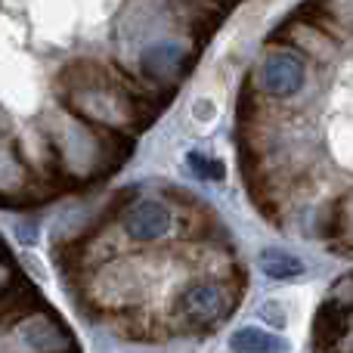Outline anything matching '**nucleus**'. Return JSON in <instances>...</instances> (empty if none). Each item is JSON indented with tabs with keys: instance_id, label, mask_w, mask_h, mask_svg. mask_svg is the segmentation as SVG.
I'll return each instance as SVG.
<instances>
[{
	"instance_id": "nucleus-1",
	"label": "nucleus",
	"mask_w": 353,
	"mask_h": 353,
	"mask_svg": "<svg viewBox=\"0 0 353 353\" xmlns=\"http://www.w3.org/2000/svg\"><path fill=\"white\" fill-rule=\"evenodd\" d=\"M232 307H236L232 288L220 285V282H199V285H189L180 294L176 310L192 325H214V323H223L232 313Z\"/></svg>"
},
{
	"instance_id": "nucleus-2",
	"label": "nucleus",
	"mask_w": 353,
	"mask_h": 353,
	"mask_svg": "<svg viewBox=\"0 0 353 353\" xmlns=\"http://www.w3.org/2000/svg\"><path fill=\"white\" fill-rule=\"evenodd\" d=\"M304 78H307V68L301 62V56L294 53H273L261 62L257 68V84L267 97H276V99H285V97H294V93L304 87Z\"/></svg>"
},
{
	"instance_id": "nucleus-3",
	"label": "nucleus",
	"mask_w": 353,
	"mask_h": 353,
	"mask_svg": "<svg viewBox=\"0 0 353 353\" xmlns=\"http://www.w3.org/2000/svg\"><path fill=\"white\" fill-rule=\"evenodd\" d=\"M195 62V56L183 47L180 41H159L149 43L140 56V68L149 81L155 84H168V81H176L189 72V65Z\"/></svg>"
},
{
	"instance_id": "nucleus-4",
	"label": "nucleus",
	"mask_w": 353,
	"mask_h": 353,
	"mask_svg": "<svg viewBox=\"0 0 353 353\" xmlns=\"http://www.w3.org/2000/svg\"><path fill=\"white\" fill-rule=\"evenodd\" d=\"M16 347L22 353H59L72 344V335L62 329V323L56 316H34L16 323Z\"/></svg>"
},
{
	"instance_id": "nucleus-5",
	"label": "nucleus",
	"mask_w": 353,
	"mask_h": 353,
	"mask_svg": "<svg viewBox=\"0 0 353 353\" xmlns=\"http://www.w3.org/2000/svg\"><path fill=\"white\" fill-rule=\"evenodd\" d=\"M171 226V211H168L161 201L155 199H143L134 201L124 214V230H128L130 239L137 242H152V239H161Z\"/></svg>"
},
{
	"instance_id": "nucleus-6",
	"label": "nucleus",
	"mask_w": 353,
	"mask_h": 353,
	"mask_svg": "<svg viewBox=\"0 0 353 353\" xmlns=\"http://www.w3.org/2000/svg\"><path fill=\"white\" fill-rule=\"evenodd\" d=\"M223 10H226L223 0H174V12L186 25L189 34L199 37V43H205L211 37V31L223 19Z\"/></svg>"
},
{
	"instance_id": "nucleus-7",
	"label": "nucleus",
	"mask_w": 353,
	"mask_h": 353,
	"mask_svg": "<svg viewBox=\"0 0 353 353\" xmlns=\"http://www.w3.org/2000/svg\"><path fill=\"white\" fill-rule=\"evenodd\" d=\"M347 323H350L347 304H344L341 298H329L316 310V319H313V347L332 350L344 335H347Z\"/></svg>"
},
{
	"instance_id": "nucleus-8",
	"label": "nucleus",
	"mask_w": 353,
	"mask_h": 353,
	"mask_svg": "<svg viewBox=\"0 0 353 353\" xmlns=\"http://www.w3.org/2000/svg\"><path fill=\"white\" fill-rule=\"evenodd\" d=\"M230 350L232 353H282V350H285V344H282V338L273 335L270 329L242 325L239 332H232Z\"/></svg>"
},
{
	"instance_id": "nucleus-9",
	"label": "nucleus",
	"mask_w": 353,
	"mask_h": 353,
	"mask_svg": "<svg viewBox=\"0 0 353 353\" xmlns=\"http://www.w3.org/2000/svg\"><path fill=\"white\" fill-rule=\"evenodd\" d=\"M261 270L270 279H294L304 273V261L285 248H263L261 251Z\"/></svg>"
},
{
	"instance_id": "nucleus-10",
	"label": "nucleus",
	"mask_w": 353,
	"mask_h": 353,
	"mask_svg": "<svg viewBox=\"0 0 353 353\" xmlns=\"http://www.w3.org/2000/svg\"><path fill=\"white\" fill-rule=\"evenodd\" d=\"M186 165H189V171L199 176V180H208V183H217V180H223L226 176L223 165H220L217 159H208V155H201V152H189Z\"/></svg>"
},
{
	"instance_id": "nucleus-11",
	"label": "nucleus",
	"mask_w": 353,
	"mask_h": 353,
	"mask_svg": "<svg viewBox=\"0 0 353 353\" xmlns=\"http://www.w3.org/2000/svg\"><path fill=\"white\" fill-rule=\"evenodd\" d=\"M257 313H261V319H267V323H273V325H285L282 307L276 304V301H263V304L257 307Z\"/></svg>"
},
{
	"instance_id": "nucleus-12",
	"label": "nucleus",
	"mask_w": 353,
	"mask_h": 353,
	"mask_svg": "<svg viewBox=\"0 0 353 353\" xmlns=\"http://www.w3.org/2000/svg\"><path fill=\"white\" fill-rule=\"evenodd\" d=\"M223 3H236V0H223Z\"/></svg>"
}]
</instances>
